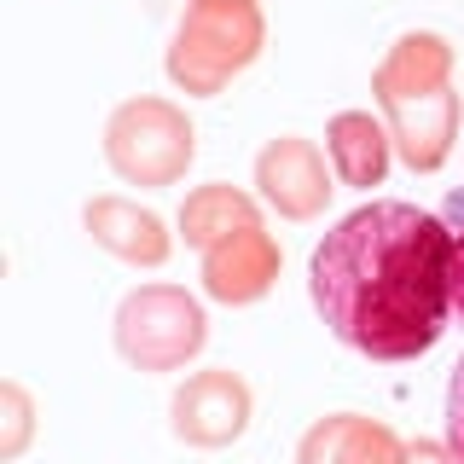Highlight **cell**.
Here are the masks:
<instances>
[{"instance_id": "obj_1", "label": "cell", "mask_w": 464, "mask_h": 464, "mask_svg": "<svg viewBox=\"0 0 464 464\" xmlns=\"http://www.w3.org/2000/svg\"><path fill=\"white\" fill-rule=\"evenodd\" d=\"M325 331L366 360H418L453 319V227L418 203H366L314 244Z\"/></svg>"}, {"instance_id": "obj_2", "label": "cell", "mask_w": 464, "mask_h": 464, "mask_svg": "<svg viewBox=\"0 0 464 464\" xmlns=\"http://www.w3.org/2000/svg\"><path fill=\"white\" fill-rule=\"evenodd\" d=\"M447 453H453V464H464V354L447 377Z\"/></svg>"}, {"instance_id": "obj_3", "label": "cell", "mask_w": 464, "mask_h": 464, "mask_svg": "<svg viewBox=\"0 0 464 464\" xmlns=\"http://www.w3.org/2000/svg\"><path fill=\"white\" fill-rule=\"evenodd\" d=\"M453 319H464V227H453Z\"/></svg>"}]
</instances>
